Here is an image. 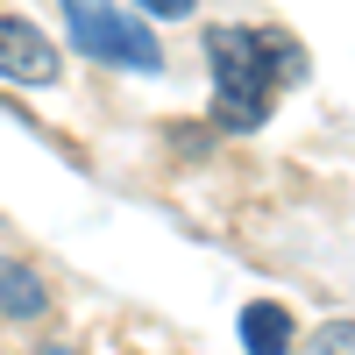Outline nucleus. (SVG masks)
I'll return each instance as SVG.
<instances>
[{
    "label": "nucleus",
    "mask_w": 355,
    "mask_h": 355,
    "mask_svg": "<svg viewBox=\"0 0 355 355\" xmlns=\"http://www.w3.org/2000/svg\"><path fill=\"white\" fill-rule=\"evenodd\" d=\"M206 57H214V121L234 135L263 128L270 121V93L306 78V50L284 28H214Z\"/></svg>",
    "instance_id": "obj_1"
},
{
    "label": "nucleus",
    "mask_w": 355,
    "mask_h": 355,
    "mask_svg": "<svg viewBox=\"0 0 355 355\" xmlns=\"http://www.w3.org/2000/svg\"><path fill=\"white\" fill-rule=\"evenodd\" d=\"M64 28L71 43L114 71H164V43L142 28L128 8H107V0H64Z\"/></svg>",
    "instance_id": "obj_2"
},
{
    "label": "nucleus",
    "mask_w": 355,
    "mask_h": 355,
    "mask_svg": "<svg viewBox=\"0 0 355 355\" xmlns=\"http://www.w3.org/2000/svg\"><path fill=\"white\" fill-rule=\"evenodd\" d=\"M57 71H64V57H57V43L43 28L21 15H0V78L8 85H57Z\"/></svg>",
    "instance_id": "obj_3"
},
{
    "label": "nucleus",
    "mask_w": 355,
    "mask_h": 355,
    "mask_svg": "<svg viewBox=\"0 0 355 355\" xmlns=\"http://www.w3.org/2000/svg\"><path fill=\"white\" fill-rule=\"evenodd\" d=\"M242 341H249V355H291L299 327H291V313L277 299H256V306H242Z\"/></svg>",
    "instance_id": "obj_4"
},
{
    "label": "nucleus",
    "mask_w": 355,
    "mask_h": 355,
    "mask_svg": "<svg viewBox=\"0 0 355 355\" xmlns=\"http://www.w3.org/2000/svg\"><path fill=\"white\" fill-rule=\"evenodd\" d=\"M50 313V291L28 263H0V320H43Z\"/></svg>",
    "instance_id": "obj_5"
},
{
    "label": "nucleus",
    "mask_w": 355,
    "mask_h": 355,
    "mask_svg": "<svg viewBox=\"0 0 355 355\" xmlns=\"http://www.w3.org/2000/svg\"><path fill=\"white\" fill-rule=\"evenodd\" d=\"M313 355H355V320H334V327L313 334Z\"/></svg>",
    "instance_id": "obj_6"
},
{
    "label": "nucleus",
    "mask_w": 355,
    "mask_h": 355,
    "mask_svg": "<svg viewBox=\"0 0 355 355\" xmlns=\"http://www.w3.org/2000/svg\"><path fill=\"white\" fill-rule=\"evenodd\" d=\"M135 8H150V15H164V21H185L192 0H135Z\"/></svg>",
    "instance_id": "obj_7"
},
{
    "label": "nucleus",
    "mask_w": 355,
    "mask_h": 355,
    "mask_svg": "<svg viewBox=\"0 0 355 355\" xmlns=\"http://www.w3.org/2000/svg\"><path fill=\"white\" fill-rule=\"evenodd\" d=\"M43 355H78V348H71V341H50V348H43Z\"/></svg>",
    "instance_id": "obj_8"
}]
</instances>
